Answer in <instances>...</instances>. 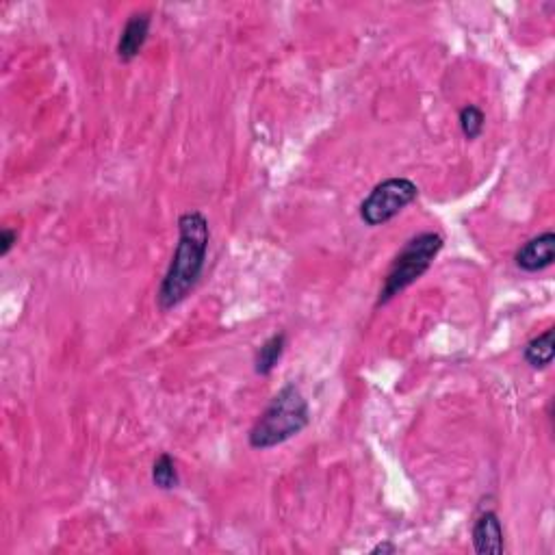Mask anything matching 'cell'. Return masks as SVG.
<instances>
[{"mask_svg": "<svg viewBox=\"0 0 555 555\" xmlns=\"http://www.w3.org/2000/svg\"><path fill=\"white\" fill-rule=\"evenodd\" d=\"M555 261V235L553 230L542 232V235L529 239L519 250L514 252V265L525 274H538L545 271Z\"/></svg>", "mask_w": 555, "mask_h": 555, "instance_id": "obj_5", "label": "cell"}, {"mask_svg": "<svg viewBox=\"0 0 555 555\" xmlns=\"http://www.w3.org/2000/svg\"><path fill=\"white\" fill-rule=\"evenodd\" d=\"M211 228L200 211H187L178 217V243L157 293L161 311H172L196 289L209 254Z\"/></svg>", "mask_w": 555, "mask_h": 555, "instance_id": "obj_1", "label": "cell"}, {"mask_svg": "<svg viewBox=\"0 0 555 555\" xmlns=\"http://www.w3.org/2000/svg\"><path fill=\"white\" fill-rule=\"evenodd\" d=\"M473 549L480 555H501L506 551V534H503V525L499 514L493 510H486L477 516L473 529Z\"/></svg>", "mask_w": 555, "mask_h": 555, "instance_id": "obj_6", "label": "cell"}, {"mask_svg": "<svg viewBox=\"0 0 555 555\" xmlns=\"http://www.w3.org/2000/svg\"><path fill=\"white\" fill-rule=\"evenodd\" d=\"M393 553H397V547L391 540H384V542H380V545L371 549V555H393Z\"/></svg>", "mask_w": 555, "mask_h": 555, "instance_id": "obj_13", "label": "cell"}, {"mask_svg": "<svg viewBox=\"0 0 555 555\" xmlns=\"http://www.w3.org/2000/svg\"><path fill=\"white\" fill-rule=\"evenodd\" d=\"M287 350V332H274L254 354V373L256 376H269L280 363L282 354Z\"/></svg>", "mask_w": 555, "mask_h": 555, "instance_id": "obj_8", "label": "cell"}, {"mask_svg": "<svg viewBox=\"0 0 555 555\" xmlns=\"http://www.w3.org/2000/svg\"><path fill=\"white\" fill-rule=\"evenodd\" d=\"M458 122H460V131H462L464 139L475 141V139H480L482 133H484L486 115L477 105H467V107L460 109Z\"/></svg>", "mask_w": 555, "mask_h": 555, "instance_id": "obj_11", "label": "cell"}, {"mask_svg": "<svg viewBox=\"0 0 555 555\" xmlns=\"http://www.w3.org/2000/svg\"><path fill=\"white\" fill-rule=\"evenodd\" d=\"M553 356H555V332H553V328L538 334V337L529 341L525 345V350H523L525 363L536 371L549 369L553 365Z\"/></svg>", "mask_w": 555, "mask_h": 555, "instance_id": "obj_9", "label": "cell"}, {"mask_svg": "<svg viewBox=\"0 0 555 555\" xmlns=\"http://www.w3.org/2000/svg\"><path fill=\"white\" fill-rule=\"evenodd\" d=\"M150 27H152V16L148 11H137V14H133L126 20L124 29L120 33L118 46H115V53H118V59L122 63H131L139 57V53L144 50L148 42Z\"/></svg>", "mask_w": 555, "mask_h": 555, "instance_id": "obj_7", "label": "cell"}, {"mask_svg": "<svg viewBox=\"0 0 555 555\" xmlns=\"http://www.w3.org/2000/svg\"><path fill=\"white\" fill-rule=\"evenodd\" d=\"M152 484L159 490H174L180 486V475L176 469V460L163 451L152 464Z\"/></svg>", "mask_w": 555, "mask_h": 555, "instance_id": "obj_10", "label": "cell"}, {"mask_svg": "<svg viewBox=\"0 0 555 555\" xmlns=\"http://www.w3.org/2000/svg\"><path fill=\"white\" fill-rule=\"evenodd\" d=\"M18 243V230L16 228H3L0 230V256H9V252L14 250V245Z\"/></svg>", "mask_w": 555, "mask_h": 555, "instance_id": "obj_12", "label": "cell"}, {"mask_svg": "<svg viewBox=\"0 0 555 555\" xmlns=\"http://www.w3.org/2000/svg\"><path fill=\"white\" fill-rule=\"evenodd\" d=\"M308 423H311L308 399L300 391V386L285 384L261 412V417L254 421L248 434V443L258 451L274 449L304 432Z\"/></svg>", "mask_w": 555, "mask_h": 555, "instance_id": "obj_2", "label": "cell"}, {"mask_svg": "<svg viewBox=\"0 0 555 555\" xmlns=\"http://www.w3.org/2000/svg\"><path fill=\"white\" fill-rule=\"evenodd\" d=\"M443 245L445 239L438 232H421V235L408 239L404 248L393 258L389 271H386L376 308L389 304L399 293L421 280L425 271L436 261V256L441 254Z\"/></svg>", "mask_w": 555, "mask_h": 555, "instance_id": "obj_3", "label": "cell"}, {"mask_svg": "<svg viewBox=\"0 0 555 555\" xmlns=\"http://www.w3.org/2000/svg\"><path fill=\"white\" fill-rule=\"evenodd\" d=\"M419 187L417 183H412L410 178L395 176L386 178L382 183H378L369 191V196L360 202V219L369 226H384L386 222H391L399 213H402L406 206L417 200Z\"/></svg>", "mask_w": 555, "mask_h": 555, "instance_id": "obj_4", "label": "cell"}]
</instances>
